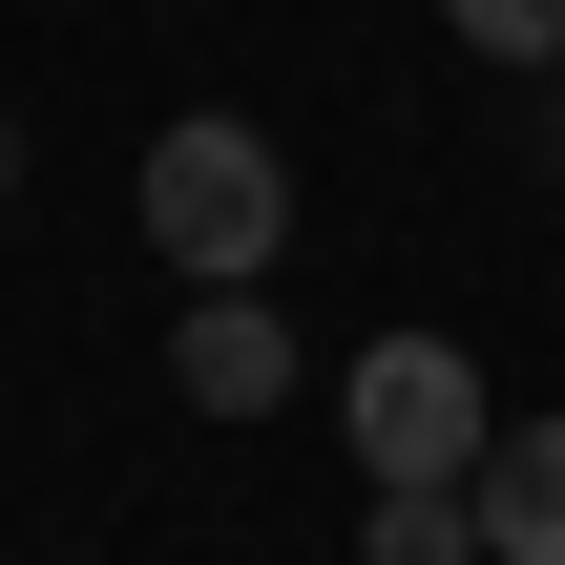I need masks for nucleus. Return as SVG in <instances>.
Returning a JSON list of instances; mask_svg holds the SVG:
<instances>
[{
    "instance_id": "f257e3e1",
    "label": "nucleus",
    "mask_w": 565,
    "mask_h": 565,
    "mask_svg": "<svg viewBox=\"0 0 565 565\" xmlns=\"http://www.w3.org/2000/svg\"><path fill=\"white\" fill-rule=\"evenodd\" d=\"M147 252H168L189 294H273V252H294V147L231 126V105L147 126Z\"/></svg>"
},
{
    "instance_id": "f03ea898",
    "label": "nucleus",
    "mask_w": 565,
    "mask_h": 565,
    "mask_svg": "<svg viewBox=\"0 0 565 565\" xmlns=\"http://www.w3.org/2000/svg\"><path fill=\"white\" fill-rule=\"evenodd\" d=\"M335 419H356V482H482V440H503V419H482V356H461V335H377Z\"/></svg>"
},
{
    "instance_id": "7ed1b4c3",
    "label": "nucleus",
    "mask_w": 565,
    "mask_h": 565,
    "mask_svg": "<svg viewBox=\"0 0 565 565\" xmlns=\"http://www.w3.org/2000/svg\"><path fill=\"white\" fill-rule=\"evenodd\" d=\"M168 377H189V419H273V398H294L273 294H189V315H168Z\"/></svg>"
},
{
    "instance_id": "20e7f679",
    "label": "nucleus",
    "mask_w": 565,
    "mask_h": 565,
    "mask_svg": "<svg viewBox=\"0 0 565 565\" xmlns=\"http://www.w3.org/2000/svg\"><path fill=\"white\" fill-rule=\"evenodd\" d=\"M482 565H565V419L482 440Z\"/></svg>"
},
{
    "instance_id": "39448f33",
    "label": "nucleus",
    "mask_w": 565,
    "mask_h": 565,
    "mask_svg": "<svg viewBox=\"0 0 565 565\" xmlns=\"http://www.w3.org/2000/svg\"><path fill=\"white\" fill-rule=\"evenodd\" d=\"M356 565H482V482H377Z\"/></svg>"
},
{
    "instance_id": "423d86ee",
    "label": "nucleus",
    "mask_w": 565,
    "mask_h": 565,
    "mask_svg": "<svg viewBox=\"0 0 565 565\" xmlns=\"http://www.w3.org/2000/svg\"><path fill=\"white\" fill-rule=\"evenodd\" d=\"M440 21H461L482 63H565V0H440Z\"/></svg>"
},
{
    "instance_id": "0eeeda50",
    "label": "nucleus",
    "mask_w": 565,
    "mask_h": 565,
    "mask_svg": "<svg viewBox=\"0 0 565 565\" xmlns=\"http://www.w3.org/2000/svg\"><path fill=\"white\" fill-rule=\"evenodd\" d=\"M0 189H21V126H0Z\"/></svg>"
},
{
    "instance_id": "6e6552de",
    "label": "nucleus",
    "mask_w": 565,
    "mask_h": 565,
    "mask_svg": "<svg viewBox=\"0 0 565 565\" xmlns=\"http://www.w3.org/2000/svg\"><path fill=\"white\" fill-rule=\"evenodd\" d=\"M545 168H565V126H545Z\"/></svg>"
}]
</instances>
